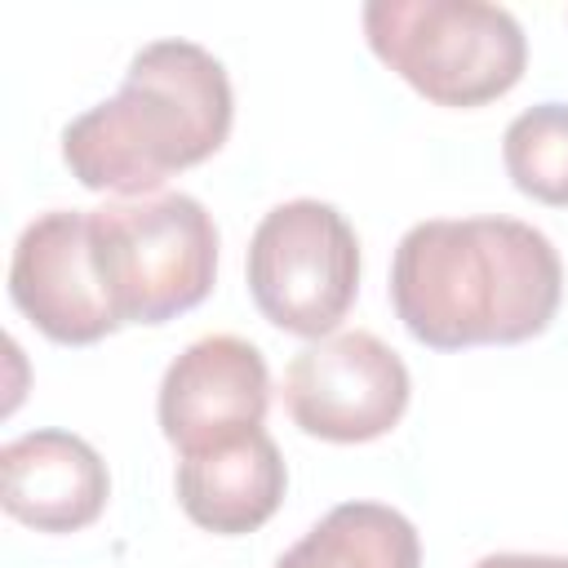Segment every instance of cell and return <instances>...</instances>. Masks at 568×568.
<instances>
[{
  "instance_id": "1",
  "label": "cell",
  "mask_w": 568,
  "mask_h": 568,
  "mask_svg": "<svg viewBox=\"0 0 568 568\" xmlns=\"http://www.w3.org/2000/svg\"><path fill=\"white\" fill-rule=\"evenodd\" d=\"M559 297V248L519 217H426L390 257V306L430 351L541 337Z\"/></svg>"
},
{
  "instance_id": "2",
  "label": "cell",
  "mask_w": 568,
  "mask_h": 568,
  "mask_svg": "<svg viewBox=\"0 0 568 568\" xmlns=\"http://www.w3.org/2000/svg\"><path fill=\"white\" fill-rule=\"evenodd\" d=\"M231 120L226 67L195 40H151L133 53L115 98L62 129V164L84 191L138 200L217 155Z\"/></svg>"
},
{
  "instance_id": "3",
  "label": "cell",
  "mask_w": 568,
  "mask_h": 568,
  "mask_svg": "<svg viewBox=\"0 0 568 568\" xmlns=\"http://www.w3.org/2000/svg\"><path fill=\"white\" fill-rule=\"evenodd\" d=\"M368 49L435 106L506 98L528 67V36L488 0H373L359 13Z\"/></svg>"
},
{
  "instance_id": "4",
  "label": "cell",
  "mask_w": 568,
  "mask_h": 568,
  "mask_svg": "<svg viewBox=\"0 0 568 568\" xmlns=\"http://www.w3.org/2000/svg\"><path fill=\"white\" fill-rule=\"evenodd\" d=\"M89 244L98 284L120 328L169 324L213 293L217 226L213 213L186 191L89 209Z\"/></svg>"
},
{
  "instance_id": "5",
  "label": "cell",
  "mask_w": 568,
  "mask_h": 568,
  "mask_svg": "<svg viewBox=\"0 0 568 568\" xmlns=\"http://www.w3.org/2000/svg\"><path fill=\"white\" fill-rule=\"evenodd\" d=\"M253 306L293 337H333L359 293V235L328 200L275 204L244 257Z\"/></svg>"
},
{
  "instance_id": "6",
  "label": "cell",
  "mask_w": 568,
  "mask_h": 568,
  "mask_svg": "<svg viewBox=\"0 0 568 568\" xmlns=\"http://www.w3.org/2000/svg\"><path fill=\"white\" fill-rule=\"evenodd\" d=\"M408 395V364L368 328L320 337L284 368V408L293 426L324 444H368L390 435Z\"/></svg>"
},
{
  "instance_id": "7",
  "label": "cell",
  "mask_w": 568,
  "mask_h": 568,
  "mask_svg": "<svg viewBox=\"0 0 568 568\" xmlns=\"http://www.w3.org/2000/svg\"><path fill=\"white\" fill-rule=\"evenodd\" d=\"M9 297L58 346H93L120 328L93 271L89 209H49L22 226L9 262Z\"/></svg>"
},
{
  "instance_id": "8",
  "label": "cell",
  "mask_w": 568,
  "mask_h": 568,
  "mask_svg": "<svg viewBox=\"0 0 568 568\" xmlns=\"http://www.w3.org/2000/svg\"><path fill=\"white\" fill-rule=\"evenodd\" d=\"M271 408V373L262 351L235 333L195 337L160 377L155 417L164 439L182 453L226 444L257 430Z\"/></svg>"
},
{
  "instance_id": "9",
  "label": "cell",
  "mask_w": 568,
  "mask_h": 568,
  "mask_svg": "<svg viewBox=\"0 0 568 568\" xmlns=\"http://www.w3.org/2000/svg\"><path fill=\"white\" fill-rule=\"evenodd\" d=\"M0 501L36 532H80L111 497V475L98 448L71 430L44 426L0 448Z\"/></svg>"
},
{
  "instance_id": "10",
  "label": "cell",
  "mask_w": 568,
  "mask_h": 568,
  "mask_svg": "<svg viewBox=\"0 0 568 568\" xmlns=\"http://www.w3.org/2000/svg\"><path fill=\"white\" fill-rule=\"evenodd\" d=\"M178 506L186 519L217 537H244L257 532L284 501L288 466L280 457V444L257 426L226 444L182 453L178 457Z\"/></svg>"
},
{
  "instance_id": "11",
  "label": "cell",
  "mask_w": 568,
  "mask_h": 568,
  "mask_svg": "<svg viewBox=\"0 0 568 568\" xmlns=\"http://www.w3.org/2000/svg\"><path fill=\"white\" fill-rule=\"evenodd\" d=\"M275 568H422V537L386 501H342L293 541Z\"/></svg>"
},
{
  "instance_id": "12",
  "label": "cell",
  "mask_w": 568,
  "mask_h": 568,
  "mask_svg": "<svg viewBox=\"0 0 568 568\" xmlns=\"http://www.w3.org/2000/svg\"><path fill=\"white\" fill-rule=\"evenodd\" d=\"M501 160L519 195L568 209V102H537L506 124Z\"/></svg>"
},
{
  "instance_id": "13",
  "label": "cell",
  "mask_w": 568,
  "mask_h": 568,
  "mask_svg": "<svg viewBox=\"0 0 568 568\" xmlns=\"http://www.w3.org/2000/svg\"><path fill=\"white\" fill-rule=\"evenodd\" d=\"M475 568H568V555H528V550H497L484 555Z\"/></svg>"
}]
</instances>
